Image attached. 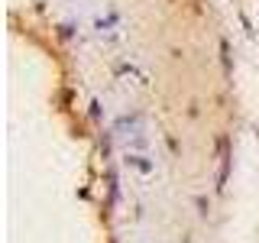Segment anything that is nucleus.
I'll return each mask as SVG.
<instances>
[{
	"mask_svg": "<svg viewBox=\"0 0 259 243\" xmlns=\"http://www.w3.org/2000/svg\"><path fill=\"white\" fill-rule=\"evenodd\" d=\"M117 136H120V143H123L130 152H133V149H146V146H149V136H146V130H143V117H140V113L120 120Z\"/></svg>",
	"mask_w": 259,
	"mask_h": 243,
	"instance_id": "1",
	"label": "nucleus"
}]
</instances>
